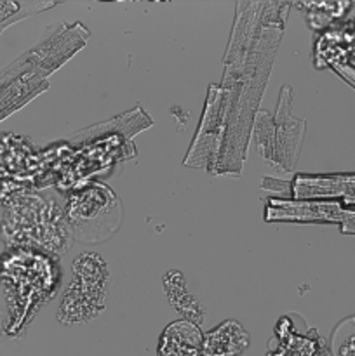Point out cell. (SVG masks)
<instances>
[{"instance_id": "obj_6", "label": "cell", "mask_w": 355, "mask_h": 356, "mask_svg": "<svg viewBox=\"0 0 355 356\" xmlns=\"http://www.w3.org/2000/svg\"><path fill=\"white\" fill-rule=\"evenodd\" d=\"M164 292H166L167 301L171 302L174 309L183 316V320L194 322L195 325H200L205 318V308L198 301L197 296L190 291L187 284V278L181 271H167L162 278Z\"/></svg>"}, {"instance_id": "obj_1", "label": "cell", "mask_w": 355, "mask_h": 356, "mask_svg": "<svg viewBox=\"0 0 355 356\" xmlns=\"http://www.w3.org/2000/svg\"><path fill=\"white\" fill-rule=\"evenodd\" d=\"M58 263L37 249H13L0 256V284L6 289L10 312L9 332L31 322L35 313L54 298L59 285Z\"/></svg>"}, {"instance_id": "obj_2", "label": "cell", "mask_w": 355, "mask_h": 356, "mask_svg": "<svg viewBox=\"0 0 355 356\" xmlns=\"http://www.w3.org/2000/svg\"><path fill=\"white\" fill-rule=\"evenodd\" d=\"M110 284L108 263L96 252H82L72 264V280L63 294L58 320L63 325L89 323L104 309Z\"/></svg>"}, {"instance_id": "obj_4", "label": "cell", "mask_w": 355, "mask_h": 356, "mask_svg": "<svg viewBox=\"0 0 355 356\" xmlns=\"http://www.w3.org/2000/svg\"><path fill=\"white\" fill-rule=\"evenodd\" d=\"M204 334L188 320H176L162 330L157 356H202Z\"/></svg>"}, {"instance_id": "obj_3", "label": "cell", "mask_w": 355, "mask_h": 356, "mask_svg": "<svg viewBox=\"0 0 355 356\" xmlns=\"http://www.w3.org/2000/svg\"><path fill=\"white\" fill-rule=\"evenodd\" d=\"M72 238L82 243H103L122 225V204L111 188L93 183L70 195L65 207Z\"/></svg>"}, {"instance_id": "obj_7", "label": "cell", "mask_w": 355, "mask_h": 356, "mask_svg": "<svg viewBox=\"0 0 355 356\" xmlns=\"http://www.w3.org/2000/svg\"><path fill=\"white\" fill-rule=\"evenodd\" d=\"M331 355L355 356V315L341 320L331 334Z\"/></svg>"}, {"instance_id": "obj_5", "label": "cell", "mask_w": 355, "mask_h": 356, "mask_svg": "<svg viewBox=\"0 0 355 356\" xmlns=\"http://www.w3.org/2000/svg\"><path fill=\"white\" fill-rule=\"evenodd\" d=\"M251 346V334L228 318L204 336L202 356H240Z\"/></svg>"}]
</instances>
